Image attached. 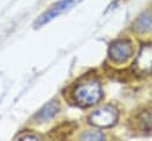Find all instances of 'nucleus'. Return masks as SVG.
<instances>
[{
  "instance_id": "f257e3e1",
  "label": "nucleus",
  "mask_w": 152,
  "mask_h": 141,
  "mask_svg": "<svg viewBox=\"0 0 152 141\" xmlns=\"http://www.w3.org/2000/svg\"><path fill=\"white\" fill-rule=\"evenodd\" d=\"M75 100L83 107H91L96 105L103 96L102 85L97 79H87L79 83L73 91Z\"/></svg>"
},
{
  "instance_id": "f03ea898",
  "label": "nucleus",
  "mask_w": 152,
  "mask_h": 141,
  "mask_svg": "<svg viewBox=\"0 0 152 141\" xmlns=\"http://www.w3.org/2000/svg\"><path fill=\"white\" fill-rule=\"evenodd\" d=\"M118 119V111L112 106H104L97 110H94L90 117L88 121L91 125L100 128H107L112 127L117 122Z\"/></svg>"
},
{
  "instance_id": "7ed1b4c3",
  "label": "nucleus",
  "mask_w": 152,
  "mask_h": 141,
  "mask_svg": "<svg viewBox=\"0 0 152 141\" xmlns=\"http://www.w3.org/2000/svg\"><path fill=\"white\" fill-rule=\"evenodd\" d=\"M133 55V43L130 39H118L109 49V56L114 63H125Z\"/></svg>"
},
{
  "instance_id": "20e7f679",
  "label": "nucleus",
  "mask_w": 152,
  "mask_h": 141,
  "mask_svg": "<svg viewBox=\"0 0 152 141\" xmlns=\"http://www.w3.org/2000/svg\"><path fill=\"white\" fill-rule=\"evenodd\" d=\"M81 0H60L57 4H54L50 10H47L45 13H42L34 23L36 27H40L47 23H50L51 20H53L54 18H57L58 16H60L61 13H64L65 11L70 10L71 7H73L78 2H80Z\"/></svg>"
},
{
  "instance_id": "39448f33",
  "label": "nucleus",
  "mask_w": 152,
  "mask_h": 141,
  "mask_svg": "<svg viewBox=\"0 0 152 141\" xmlns=\"http://www.w3.org/2000/svg\"><path fill=\"white\" fill-rule=\"evenodd\" d=\"M137 73L148 75L152 72V44L143 45L133 65Z\"/></svg>"
},
{
  "instance_id": "423d86ee",
  "label": "nucleus",
  "mask_w": 152,
  "mask_h": 141,
  "mask_svg": "<svg viewBox=\"0 0 152 141\" xmlns=\"http://www.w3.org/2000/svg\"><path fill=\"white\" fill-rule=\"evenodd\" d=\"M133 27L138 33L152 32V11H146V12L142 13L136 19Z\"/></svg>"
},
{
  "instance_id": "0eeeda50",
  "label": "nucleus",
  "mask_w": 152,
  "mask_h": 141,
  "mask_svg": "<svg viewBox=\"0 0 152 141\" xmlns=\"http://www.w3.org/2000/svg\"><path fill=\"white\" fill-rule=\"evenodd\" d=\"M137 123L139 129L149 132L152 131V108H146L137 116Z\"/></svg>"
},
{
  "instance_id": "6e6552de",
  "label": "nucleus",
  "mask_w": 152,
  "mask_h": 141,
  "mask_svg": "<svg viewBox=\"0 0 152 141\" xmlns=\"http://www.w3.org/2000/svg\"><path fill=\"white\" fill-rule=\"evenodd\" d=\"M59 103L57 101H51L48 102L46 106H44V108L40 110L37 115V119L39 121H46V120H50L51 117H53L58 110H59Z\"/></svg>"
},
{
  "instance_id": "1a4fd4ad",
  "label": "nucleus",
  "mask_w": 152,
  "mask_h": 141,
  "mask_svg": "<svg viewBox=\"0 0 152 141\" xmlns=\"http://www.w3.org/2000/svg\"><path fill=\"white\" fill-rule=\"evenodd\" d=\"M79 139L80 140H104L105 135L99 131H87L80 134Z\"/></svg>"
},
{
  "instance_id": "9d476101",
  "label": "nucleus",
  "mask_w": 152,
  "mask_h": 141,
  "mask_svg": "<svg viewBox=\"0 0 152 141\" xmlns=\"http://www.w3.org/2000/svg\"><path fill=\"white\" fill-rule=\"evenodd\" d=\"M19 138H20V139H23V140H27V139H31V140H38V139H39L37 135H32V134H25V135H20Z\"/></svg>"
}]
</instances>
